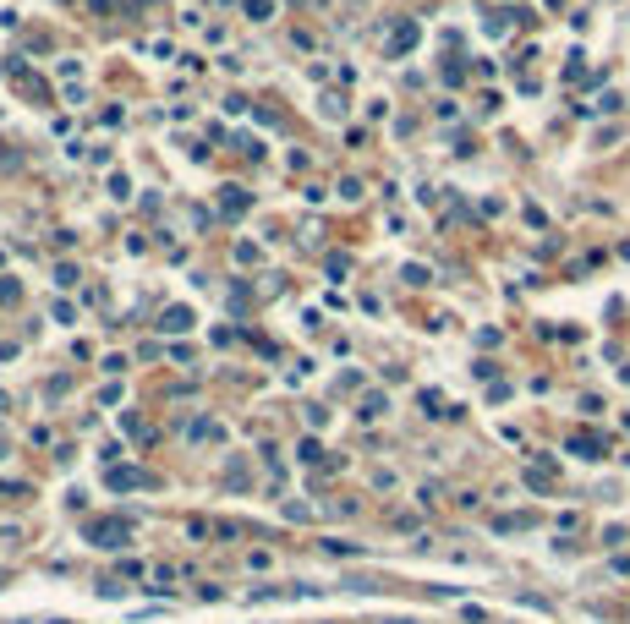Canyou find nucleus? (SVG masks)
Wrapping results in <instances>:
<instances>
[{"label": "nucleus", "mask_w": 630, "mask_h": 624, "mask_svg": "<svg viewBox=\"0 0 630 624\" xmlns=\"http://www.w3.org/2000/svg\"><path fill=\"white\" fill-rule=\"evenodd\" d=\"M110 482H115V487H137L143 476H137V471H110Z\"/></svg>", "instance_id": "f257e3e1"}]
</instances>
